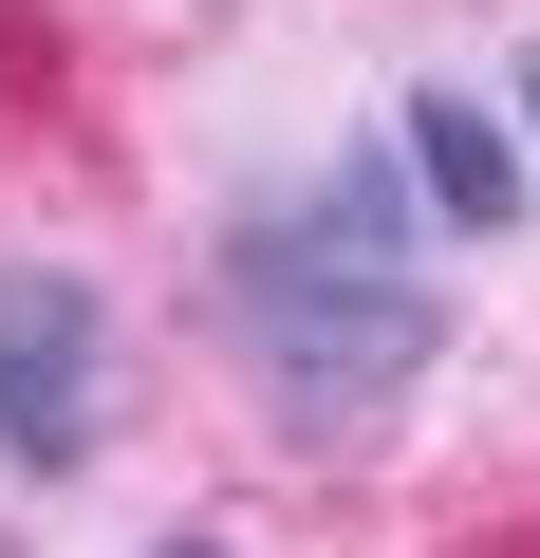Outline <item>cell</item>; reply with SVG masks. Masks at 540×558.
<instances>
[{
    "label": "cell",
    "instance_id": "4",
    "mask_svg": "<svg viewBox=\"0 0 540 558\" xmlns=\"http://www.w3.org/2000/svg\"><path fill=\"white\" fill-rule=\"evenodd\" d=\"M503 112H521V168H540V38H521V75H503Z\"/></svg>",
    "mask_w": 540,
    "mask_h": 558
},
{
    "label": "cell",
    "instance_id": "2",
    "mask_svg": "<svg viewBox=\"0 0 540 558\" xmlns=\"http://www.w3.org/2000/svg\"><path fill=\"white\" fill-rule=\"evenodd\" d=\"M131 410V354H112V299L75 260H0V465L57 484L94 465V428Z\"/></svg>",
    "mask_w": 540,
    "mask_h": 558
},
{
    "label": "cell",
    "instance_id": "1",
    "mask_svg": "<svg viewBox=\"0 0 540 558\" xmlns=\"http://www.w3.org/2000/svg\"><path fill=\"white\" fill-rule=\"evenodd\" d=\"M205 299L242 336V373L299 428H392L447 354V279H429V186H392V131L317 149L299 186H261L205 242Z\"/></svg>",
    "mask_w": 540,
    "mask_h": 558
},
{
    "label": "cell",
    "instance_id": "3",
    "mask_svg": "<svg viewBox=\"0 0 540 558\" xmlns=\"http://www.w3.org/2000/svg\"><path fill=\"white\" fill-rule=\"evenodd\" d=\"M392 149H410L429 223H466V242L540 205V168H521V112H484V94H392Z\"/></svg>",
    "mask_w": 540,
    "mask_h": 558
},
{
    "label": "cell",
    "instance_id": "5",
    "mask_svg": "<svg viewBox=\"0 0 540 558\" xmlns=\"http://www.w3.org/2000/svg\"><path fill=\"white\" fill-rule=\"evenodd\" d=\"M149 558H224V539H149Z\"/></svg>",
    "mask_w": 540,
    "mask_h": 558
}]
</instances>
